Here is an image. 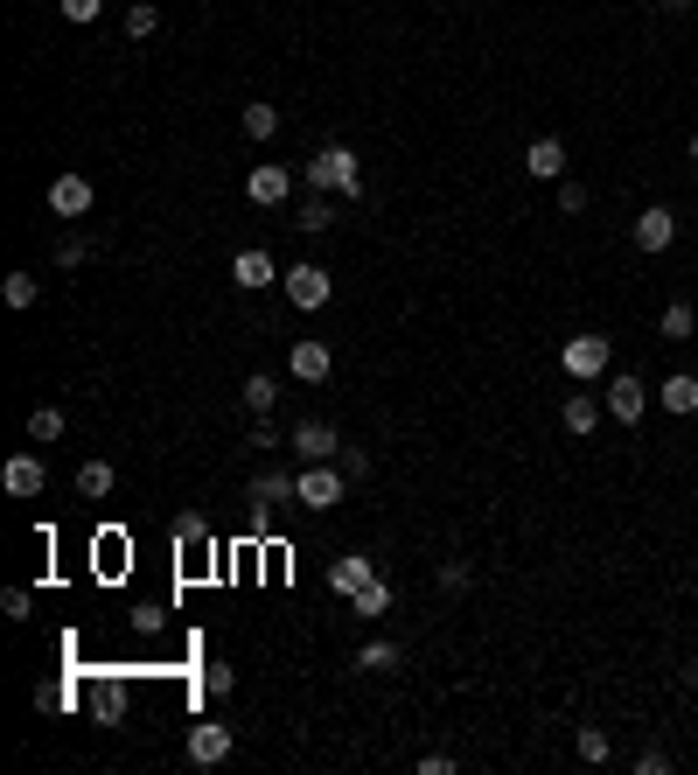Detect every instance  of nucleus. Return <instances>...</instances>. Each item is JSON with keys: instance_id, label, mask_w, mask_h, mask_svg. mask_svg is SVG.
<instances>
[{"instance_id": "1", "label": "nucleus", "mask_w": 698, "mask_h": 775, "mask_svg": "<svg viewBox=\"0 0 698 775\" xmlns=\"http://www.w3.org/2000/svg\"><path fill=\"white\" fill-rule=\"evenodd\" d=\"M301 183L315 196H364V161H356V147L328 140V147H315V161L301 168Z\"/></svg>"}, {"instance_id": "2", "label": "nucleus", "mask_w": 698, "mask_h": 775, "mask_svg": "<svg viewBox=\"0 0 698 775\" xmlns=\"http://www.w3.org/2000/svg\"><path fill=\"white\" fill-rule=\"evenodd\" d=\"M343 497H350L343 461H307V469L294 475V503H301V510H335Z\"/></svg>"}, {"instance_id": "3", "label": "nucleus", "mask_w": 698, "mask_h": 775, "mask_svg": "<svg viewBox=\"0 0 698 775\" xmlns=\"http://www.w3.org/2000/svg\"><path fill=\"white\" fill-rule=\"evenodd\" d=\"M559 364H566V377L593 384V377H608V364H615V343H608V335H566Z\"/></svg>"}, {"instance_id": "4", "label": "nucleus", "mask_w": 698, "mask_h": 775, "mask_svg": "<svg viewBox=\"0 0 698 775\" xmlns=\"http://www.w3.org/2000/svg\"><path fill=\"white\" fill-rule=\"evenodd\" d=\"M49 217H63V224H77V217H91V203H98V189H91V175H77V168H63V175H49Z\"/></svg>"}, {"instance_id": "5", "label": "nucleus", "mask_w": 698, "mask_h": 775, "mask_svg": "<svg viewBox=\"0 0 698 775\" xmlns=\"http://www.w3.org/2000/svg\"><path fill=\"white\" fill-rule=\"evenodd\" d=\"M642 412H650V384H642L636 371H615V377H608V420L636 426Z\"/></svg>"}, {"instance_id": "6", "label": "nucleus", "mask_w": 698, "mask_h": 775, "mask_svg": "<svg viewBox=\"0 0 698 775\" xmlns=\"http://www.w3.org/2000/svg\"><path fill=\"white\" fill-rule=\"evenodd\" d=\"M91 719L98 727H126V706H134V691H126V670H106V678L91 685Z\"/></svg>"}, {"instance_id": "7", "label": "nucleus", "mask_w": 698, "mask_h": 775, "mask_svg": "<svg viewBox=\"0 0 698 775\" xmlns=\"http://www.w3.org/2000/svg\"><path fill=\"white\" fill-rule=\"evenodd\" d=\"M230 747H238V727H224V719H203V727H189V762H196V768L230 762Z\"/></svg>"}, {"instance_id": "8", "label": "nucleus", "mask_w": 698, "mask_h": 775, "mask_svg": "<svg viewBox=\"0 0 698 775\" xmlns=\"http://www.w3.org/2000/svg\"><path fill=\"white\" fill-rule=\"evenodd\" d=\"M279 287H287V301H294V307H307V315H315V307H328L335 279H328L322 266H287V273H279Z\"/></svg>"}, {"instance_id": "9", "label": "nucleus", "mask_w": 698, "mask_h": 775, "mask_svg": "<svg viewBox=\"0 0 698 775\" xmlns=\"http://www.w3.org/2000/svg\"><path fill=\"white\" fill-rule=\"evenodd\" d=\"M287 371H294L301 384H328V371H335V350L322 343V335H301V343L287 350Z\"/></svg>"}, {"instance_id": "10", "label": "nucleus", "mask_w": 698, "mask_h": 775, "mask_svg": "<svg viewBox=\"0 0 698 775\" xmlns=\"http://www.w3.org/2000/svg\"><path fill=\"white\" fill-rule=\"evenodd\" d=\"M287 448H294L301 461H335V454H343V433H335L328 420H301V426L287 433Z\"/></svg>"}, {"instance_id": "11", "label": "nucleus", "mask_w": 698, "mask_h": 775, "mask_svg": "<svg viewBox=\"0 0 698 775\" xmlns=\"http://www.w3.org/2000/svg\"><path fill=\"white\" fill-rule=\"evenodd\" d=\"M524 175H531V183H566V140L559 134H538L524 147Z\"/></svg>"}, {"instance_id": "12", "label": "nucleus", "mask_w": 698, "mask_h": 775, "mask_svg": "<svg viewBox=\"0 0 698 775\" xmlns=\"http://www.w3.org/2000/svg\"><path fill=\"white\" fill-rule=\"evenodd\" d=\"M245 196L258 203V210H279V203L294 196V168H273V161L252 168V175H245Z\"/></svg>"}, {"instance_id": "13", "label": "nucleus", "mask_w": 698, "mask_h": 775, "mask_svg": "<svg viewBox=\"0 0 698 775\" xmlns=\"http://www.w3.org/2000/svg\"><path fill=\"white\" fill-rule=\"evenodd\" d=\"M629 238H636L642 252H670V245H678V217H670L663 203H650V210L636 217V230H629Z\"/></svg>"}, {"instance_id": "14", "label": "nucleus", "mask_w": 698, "mask_h": 775, "mask_svg": "<svg viewBox=\"0 0 698 775\" xmlns=\"http://www.w3.org/2000/svg\"><path fill=\"white\" fill-rule=\"evenodd\" d=\"M273 279H279V258L273 252H238V258H230V287L258 294V287H273Z\"/></svg>"}, {"instance_id": "15", "label": "nucleus", "mask_w": 698, "mask_h": 775, "mask_svg": "<svg viewBox=\"0 0 698 775\" xmlns=\"http://www.w3.org/2000/svg\"><path fill=\"white\" fill-rule=\"evenodd\" d=\"M42 482H49L42 454H14L8 469H0V489H8V497H42Z\"/></svg>"}, {"instance_id": "16", "label": "nucleus", "mask_w": 698, "mask_h": 775, "mask_svg": "<svg viewBox=\"0 0 698 775\" xmlns=\"http://www.w3.org/2000/svg\"><path fill=\"white\" fill-rule=\"evenodd\" d=\"M371 580H377V559H371V552H343V559L328 566V587L343 593V601H350L356 587H371Z\"/></svg>"}, {"instance_id": "17", "label": "nucleus", "mask_w": 698, "mask_h": 775, "mask_svg": "<svg viewBox=\"0 0 698 775\" xmlns=\"http://www.w3.org/2000/svg\"><path fill=\"white\" fill-rule=\"evenodd\" d=\"M657 405L678 412V420H691V412H698V377H691V371H670V377L657 384Z\"/></svg>"}, {"instance_id": "18", "label": "nucleus", "mask_w": 698, "mask_h": 775, "mask_svg": "<svg viewBox=\"0 0 698 775\" xmlns=\"http://www.w3.org/2000/svg\"><path fill=\"white\" fill-rule=\"evenodd\" d=\"M405 664V650H399V642L392 636H371L364 642V650H356V670H371V678H392V670Z\"/></svg>"}, {"instance_id": "19", "label": "nucleus", "mask_w": 698, "mask_h": 775, "mask_svg": "<svg viewBox=\"0 0 698 775\" xmlns=\"http://www.w3.org/2000/svg\"><path fill=\"white\" fill-rule=\"evenodd\" d=\"M112 489H119V469H112V461H85V469H77V497H85V503H106Z\"/></svg>"}, {"instance_id": "20", "label": "nucleus", "mask_w": 698, "mask_h": 775, "mask_svg": "<svg viewBox=\"0 0 698 775\" xmlns=\"http://www.w3.org/2000/svg\"><path fill=\"white\" fill-rule=\"evenodd\" d=\"M350 615H356V622H377V615H392V580H371V587H356L350 593Z\"/></svg>"}, {"instance_id": "21", "label": "nucleus", "mask_w": 698, "mask_h": 775, "mask_svg": "<svg viewBox=\"0 0 698 775\" xmlns=\"http://www.w3.org/2000/svg\"><path fill=\"white\" fill-rule=\"evenodd\" d=\"M252 503H258V510L294 503V475H287V469H258V475H252Z\"/></svg>"}, {"instance_id": "22", "label": "nucleus", "mask_w": 698, "mask_h": 775, "mask_svg": "<svg viewBox=\"0 0 698 775\" xmlns=\"http://www.w3.org/2000/svg\"><path fill=\"white\" fill-rule=\"evenodd\" d=\"M559 420H566V433H593V426H601V399H593V392H566Z\"/></svg>"}, {"instance_id": "23", "label": "nucleus", "mask_w": 698, "mask_h": 775, "mask_svg": "<svg viewBox=\"0 0 698 775\" xmlns=\"http://www.w3.org/2000/svg\"><path fill=\"white\" fill-rule=\"evenodd\" d=\"M657 335H663V343H691V335H698V307L691 301H670L663 322H657Z\"/></svg>"}, {"instance_id": "24", "label": "nucleus", "mask_w": 698, "mask_h": 775, "mask_svg": "<svg viewBox=\"0 0 698 775\" xmlns=\"http://www.w3.org/2000/svg\"><path fill=\"white\" fill-rule=\"evenodd\" d=\"M238 399L252 405V420H266V412H273V399H279V384H273L266 371H252V377L238 384Z\"/></svg>"}, {"instance_id": "25", "label": "nucleus", "mask_w": 698, "mask_h": 775, "mask_svg": "<svg viewBox=\"0 0 698 775\" xmlns=\"http://www.w3.org/2000/svg\"><path fill=\"white\" fill-rule=\"evenodd\" d=\"M63 426H70V420H63V405H36V412H29V441H36V448L63 441Z\"/></svg>"}, {"instance_id": "26", "label": "nucleus", "mask_w": 698, "mask_h": 775, "mask_svg": "<svg viewBox=\"0 0 698 775\" xmlns=\"http://www.w3.org/2000/svg\"><path fill=\"white\" fill-rule=\"evenodd\" d=\"M573 755H580V762H593V768H601V762L615 755V740H608V727H580V734H573Z\"/></svg>"}, {"instance_id": "27", "label": "nucleus", "mask_w": 698, "mask_h": 775, "mask_svg": "<svg viewBox=\"0 0 698 775\" xmlns=\"http://www.w3.org/2000/svg\"><path fill=\"white\" fill-rule=\"evenodd\" d=\"M328 224H335V203L328 196H307L301 210H294V230H328Z\"/></svg>"}, {"instance_id": "28", "label": "nucleus", "mask_w": 698, "mask_h": 775, "mask_svg": "<svg viewBox=\"0 0 698 775\" xmlns=\"http://www.w3.org/2000/svg\"><path fill=\"white\" fill-rule=\"evenodd\" d=\"M154 29H161V8H154V0H134V8H126V36L147 42Z\"/></svg>"}, {"instance_id": "29", "label": "nucleus", "mask_w": 698, "mask_h": 775, "mask_svg": "<svg viewBox=\"0 0 698 775\" xmlns=\"http://www.w3.org/2000/svg\"><path fill=\"white\" fill-rule=\"evenodd\" d=\"M0 294H8V307H36L42 301V279L36 273H8V287H0Z\"/></svg>"}, {"instance_id": "30", "label": "nucleus", "mask_w": 698, "mask_h": 775, "mask_svg": "<svg viewBox=\"0 0 698 775\" xmlns=\"http://www.w3.org/2000/svg\"><path fill=\"white\" fill-rule=\"evenodd\" d=\"M245 134H252V140H273V134H279V112L266 106V98H258V106H245Z\"/></svg>"}, {"instance_id": "31", "label": "nucleus", "mask_w": 698, "mask_h": 775, "mask_svg": "<svg viewBox=\"0 0 698 775\" xmlns=\"http://www.w3.org/2000/svg\"><path fill=\"white\" fill-rule=\"evenodd\" d=\"M203 538H210V517H196V510L175 517V546H203Z\"/></svg>"}, {"instance_id": "32", "label": "nucleus", "mask_w": 698, "mask_h": 775, "mask_svg": "<svg viewBox=\"0 0 698 775\" xmlns=\"http://www.w3.org/2000/svg\"><path fill=\"white\" fill-rule=\"evenodd\" d=\"M469 587H475V566L469 559H448L441 566V593H469Z\"/></svg>"}, {"instance_id": "33", "label": "nucleus", "mask_w": 698, "mask_h": 775, "mask_svg": "<svg viewBox=\"0 0 698 775\" xmlns=\"http://www.w3.org/2000/svg\"><path fill=\"white\" fill-rule=\"evenodd\" d=\"M29 608H36L29 587H8V593H0V615H8V622H29Z\"/></svg>"}, {"instance_id": "34", "label": "nucleus", "mask_w": 698, "mask_h": 775, "mask_svg": "<svg viewBox=\"0 0 698 775\" xmlns=\"http://www.w3.org/2000/svg\"><path fill=\"white\" fill-rule=\"evenodd\" d=\"M85 258H91V238H85V230H70V238L57 245V266H85Z\"/></svg>"}, {"instance_id": "35", "label": "nucleus", "mask_w": 698, "mask_h": 775, "mask_svg": "<svg viewBox=\"0 0 698 775\" xmlns=\"http://www.w3.org/2000/svg\"><path fill=\"white\" fill-rule=\"evenodd\" d=\"M335 461H343V475H350V482H364V475H371V448H350V441H343V454H335Z\"/></svg>"}, {"instance_id": "36", "label": "nucleus", "mask_w": 698, "mask_h": 775, "mask_svg": "<svg viewBox=\"0 0 698 775\" xmlns=\"http://www.w3.org/2000/svg\"><path fill=\"white\" fill-rule=\"evenodd\" d=\"M230 685H238V670H230V664H210V670H203V691H210V699H224Z\"/></svg>"}, {"instance_id": "37", "label": "nucleus", "mask_w": 698, "mask_h": 775, "mask_svg": "<svg viewBox=\"0 0 698 775\" xmlns=\"http://www.w3.org/2000/svg\"><path fill=\"white\" fill-rule=\"evenodd\" d=\"M245 448H258V454H273V448H279V433H273V412H266V420H252V433H245Z\"/></svg>"}, {"instance_id": "38", "label": "nucleus", "mask_w": 698, "mask_h": 775, "mask_svg": "<svg viewBox=\"0 0 698 775\" xmlns=\"http://www.w3.org/2000/svg\"><path fill=\"white\" fill-rule=\"evenodd\" d=\"M57 8H63V21H98V14H106V0H57Z\"/></svg>"}, {"instance_id": "39", "label": "nucleus", "mask_w": 698, "mask_h": 775, "mask_svg": "<svg viewBox=\"0 0 698 775\" xmlns=\"http://www.w3.org/2000/svg\"><path fill=\"white\" fill-rule=\"evenodd\" d=\"M559 210L580 217V210H587V183H559Z\"/></svg>"}, {"instance_id": "40", "label": "nucleus", "mask_w": 698, "mask_h": 775, "mask_svg": "<svg viewBox=\"0 0 698 775\" xmlns=\"http://www.w3.org/2000/svg\"><path fill=\"white\" fill-rule=\"evenodd\" d=\"M636 775H670V755H663V747H642V755H636Z\"/></svg>"}, {"instance_id": "41", "label": "nucleus", "mask_w": 698, "mask_h": 775, "mask_svg": "<svg viewBox=\"0 0 698 775\" xmlns=\"http://www.w3.org/2000/svg\"><path fill=\"white\" fill-rule=\"evenodd\" d=\"M420 775H454V755H420Z\"/></svg>"}, {"instance_id": "42", "label": "nucleus", "mask_w": 698, "mask_h": 775, "mask_svg": "<svg viewBox=\"0 0 698 775\" xmlns=\"http://www.w3.org/2000/svg\"><path fill=\"white\" fill-rule=\"evenodd\" d=\"M657 8H670V14H685V8H698V0H657Z\"/></svg>"}, {"instance_id": "43", "label": "nucleus", "mask_w": 698, "mask_h": 775, "mask_svg": "<svg viewBox=\"0 0 698 775\" xmlns=\"http://www.w3.org/2000/svg\"><path fill=\"white\" fill-rule=\"evenodd\" d=\"M685 685H691V691H698V657H691V664H685Z\"/></svg>"}, {"instance_id": "44", "label": "nucleus", "mask_w": 698, "mask_h": 775, "mask_svg": "<svg viewBox=\"0 0 698 775\" xmlns=\"http://www.w3.org/2000/svg\"><path fill=\"white\" fill-rule=\"evenodd\" d=\"M691 168H698V134H691Z\"/></svg>"}]
</instances>
